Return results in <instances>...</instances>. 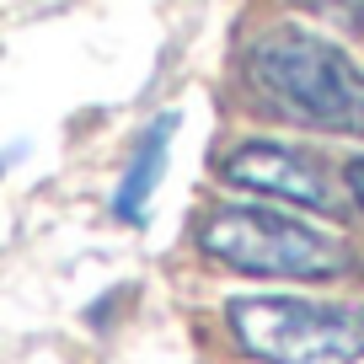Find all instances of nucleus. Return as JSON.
<instances>
[{"label": "nucleus", "mask_w": 364, "mask_h": 364, "mask_svg": "<svg viewBox=\"0 0 364 364\" xmlns=\"http://www.w3.org/2000/svg\"><path fill=\"white\" fill-rule=\"evenodd\" d=\"M343 182H348V193H353V204L364 209V156H353L348 166H343Z\"/></svg>", "instance_id": "obj_7"}, {"label": "nucleus", "mask_w": 364, "mask_h": 364, "mask_svg": "<svg viewBox=\"0 0 364 364\" xmlns=\"http://www.w3.org/2000/svg\"><path fill=\"white\" fill-rule=\"evenodd\" d=\"M171 134H177V113H161L150 118V129L139 134L134 145V161H129L124 182H118V193H113V215L124 220V225H139L150 209V193H156V182L161 171H166V150H171Z\"/></svg>", "instance_id": "obj_5"}, {"label": "nucleus", "mask_w": 364, "mask_h": 364, "mask_svg": "<svg viewBox=\"0 0 364 364\" xmlns=\"http://www.w3.org/2000/svg\"><path fill=\"white\" fill-rule=\"evenodd\" d=\"M247 80L289 124L364 139V70L311 27H268L247 48Z\"/></svg>", "instance_id": "obj_1"}, {"label": "nucleus", "mask_w": 364, "mask_h": 364, "mask_svg": "<svg viewBox=\"0 0 364 364\" xmlns=\"http://www.w3.org/2000/svg\"><path fill=\"white\" fill-rule=\"evenodd\" d=\"M198 252L209 262L247 279H338L353 268V252L343 236L311 225L284 209L262 204H220L193 230Z\"/></svg>", "instance_id": "obj_2"}, {"label": "nucleus", "mask_w": 364, "mask_h": 364, "mask_svg": "<svg viewBox=\"0 0 364 364\" xmlns=\"http://www.w3.org/2000/svg\"><path fill=\"white\" fill-rule=\"evenodd\" d=\"M295 6H306V11H311V16H321V22L364 27V0H295Z\"/></svg>", "instance_id": "obj_6"}, {"label": "nucleus", "mask_w": 364, "mask_h": 364, "mask_svg": "<svg viewBox=\"0 0 364 364\" xmlns=\"http://www.w3.org/2000/svg\"><path fill=\"white\" fill-rule=\"evenodd\" d=\"M220 177L241 193L257 198H284L295 209H316V215H338V188H332L327 166L295 145H273V139H247L220 161Z\"/></svg>", "instance_id": "obj_4"}, {"label": "nucleus", "mask_w": 364, "mask_h": 364, "mask_svg": "<svg viewBox=\"0 0 364 364\" xmlns=\"http://www.w3.org/2000/svg\"><path fill=\"white\" fill-rule=\"evenodd\" d=\"M230 343L252 364H359L364 306L306 295H236L225 306Z\"/></svg>", "instance_id": "obj_3"}]
</instances>
